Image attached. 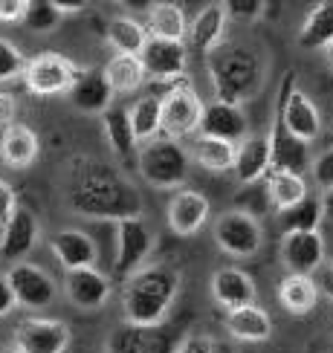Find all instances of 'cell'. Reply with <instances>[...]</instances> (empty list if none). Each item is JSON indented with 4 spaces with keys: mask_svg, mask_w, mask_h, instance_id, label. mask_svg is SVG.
Here are the masks:
<instances>
[{
    "mask_svg": "<svg viewBox=\"0 0 333 353\" xmlns=\"http://www.w3.org/2000/svg\"><path fill=\"white\" fill-rule=\"evenodd\" d=\"M70 209L79 217L93 220H125L145 214V203L137 185L122 171H116L105 163L84 168L70 188Z\"/></svg>",
    "mask_w": 333,
    "mask_h": 353,
    "instance_id": "1",
    "label": "cell"
},
{
    "mask_svg": "<svg viewBox=\"0 0 333 353\" xmlns=\"http://www.w3.org/2000/svg\"><path fill=\"white\" fill-rule=\"evenodd\" d=\"M180 292V272L174 267H145L128 281L122 292L125 325L159 327L171 313V304Z\"/></svg>",
    "mask_w": 333,
    "mask_h": 353,
    "instance_id": "2",
    "label": "cell"
},
{
    "mask_svg": "<svg viewBox=\"0 0 333 353\" xmlns=\"http://www.w3.org/2000/svg\"><path fill=\"white\" fill-rule=\"evenodd\" d=\"M209 81L214 90V101L243 105L261 87L258 58L243 47H217L209 52Z\"/></svg>",
    "mask_w": 333,
    "mask_h": 353,
    "instance_id": "3",
    "label": "cell"
},
{
    "mask_svg": "<svg viewBox=\"0 0 333 353\" xmlns=\"http://www.w3.org/2000/svg\"><path fill=\"white\" fill-rule=\"evenodd\" d=\"M188 165H192V157L177 139L157 137L139 145L137 171L151 188H183V183L188 180Z\"/></svg>",
    "mask_w": 333,
    "mask_h": 353,
    "instance_id": "4",
    "label": "cell"
},
{
    "mask_svg": "<svg viewBox=\"0 0 333 353\" xmlns=\"http://www.w3.org/2000/svg\"><path fill=\"white\" fill-rule=\"evenodd\" d=\"M154 246H157V234L148 220H145V214L119 220L116 223V261H113L116 281L128 284L139 270H145Z\"/></svg>",
    "mask_w": 333,
    "mask_h": 353,
    "instance_id": "5",
    "label": "cell"
},
{
    "mask_svg": "<svg viewBox=\"0 0 333 353\" xmlns=\"http://www.w3.org/2000/svg\"><path fill=\"white\" fill-rule=\"evenodd\" d=\"M275 113L284 125L287 134H293L301 142H316L322 137V113L313 105V99L307 93L296 90V72L287 70L281 90H279V101H275Z\"/></svg>",
    "mask_w": 333,
    "mask_h": 353,
    "instance_id": "6",
    "label": "cell"
},
{
    "mask_svg": "<svg viewBox=\"0 0 333 353\" xmlns=\"http://www.w3.org/2000/svg\"><path fill=\"white\" fill-rule=\"evenodd\" d=\"M79 67L70 58L58 52H41L26 61L23 84L32 96H61L70 93V87L79 79Z\"/></svg>",
    "mask_w": 333,
    "mask_h": 353,
    "instance_id": "7",
    "label": "cell"
},
{
    "mask_svg": "<svg viewBox=\"0 0 333 353\" xmlns=\"http://www.w3.org/2000/svg\"><path fill=\"white\" fill-rule=\"evenodd\" d=\"M214 241L232 258H252L264 243V229L250 212H223L214 220Z\"/></svg>",
    "mask_w": 333,
    "mask_h": 353,
    "instance_id": "8",
    "label": "cell"
},
{
    "mask_svg": "<svg viewBox=\"0 0 333 353\" xmlns=\"http://www.w3.org/2000/svg\"><path fill=\"white\" fill-rule=\"evenodd\" d=\"M203 99L192 84H180L177 90H171L163 99V122H159V134H165V139H183L194 137L200 119H203Z\"/></svg>",
    "mask_w": 333,
    "mask_h": 353,
    "instance_id": "9",
    "label": "cell"
},
{
    "mask_svg": "<svg viewBox=\"0 0 333 353\" xmlns=\"http://www.w3.org/2000/svg\"><path fill=\"white\" fill-rule=\"evenodd\" d=\"M6 281L14 292L18 307H26V310H43V307H50L58 296L52 275L47 270L35 267V263H29V261L12 263L9 272H6Z\"/></svg>",
    "mask_w": 333,
    "mask_h": 353,
    "instance_id": "10",
    "label": "cell"
},
{
    "mask_svg": "<svg viewBox=\"0 0 333 353\" xmlns=\"http://www.w3.org/2000/svg\"><path fill=\"white\" fill-rule=\"evenodd\" d=\"M145 79L151 81H180L188 70V47L185 41H163L148 38L139 52Z\"/></svg>",
    "mask_w": 333,
    "mask_h": 353,
    "instance_id": "11",
    "label": "cell"
},
{
    "mask_svg": "<svg viewBox=\"0 0 333 353\" xmlns=\"http://www.w3.org/2000/svg\"><path fill=\"white\" fill-rule=\"evenodd\" d=\"M70 327L61 319H23L14 327L18 353H64L70 347Z\"/></svg>",
    "mask_w": 333,
    "mask_h": 353,
    "instance_id": "12",
    "label": "cell"
},
{
    "mask_svg": "<svg viewBox=\"0 0 333 353\" xmlns=\"http://www.w3.org/2000/svg\"><path fill=\"white\" fill-rule=\"evenodd\" d=\"M281 263L290 270V275H310L325 267V241L319 232H293L281 234L279 243Z\"/></svg>",
    "mask_w": 333,
    "mask_h": 353,
    "instance_id": "13",
    "label": "cell"
},
{
    "mask_svg": "<svg viewBox=\"0 0 333 353\" xmlns=\"http://www.w3.org/2000/svg\"><path fill=\"white\" fill-rule=\"evenodd\" d=\"M38 238H41V223L35 212L26 209V205H18L12 217L0 226V258L21 263L38 246Z\"/></svg>",
    "mask_w": 333,
    "mask_h": 353,
    "instance_id": "14",
    "label": "cell"
},
{
    "mask_svg": "<svg viewBox=\"0 0 333 353\" xmlns=\"http://www.w3.org/2000/svg\"><path fill=\"white\" fill-rule=\"evenodd\" d=\"M180 339L159 327H139V325H122L110 333L108 353H174Z\"/></svg>",
    "mask_w": 333,
    "mask_h": 353,
    "instance_id": "15",
    "label": "cell"
},
{
    "mask_svg": "<svg viewBox=\"0 0 333 353\" xmlns=\"http://www.w3.org/2000/svg\"><path fill=\"white\" fill-rule=\"evenodd\" d=\"M197 137H209V139H221L229 145H238L250 137V122L241 105H223V101H212L203 108V119L197 128Z\"/></svg>",
    "mask_w": 333,
    "mask_h": 353,
    "instance_id": "16",
    "label": "cell"
},
{
    "mask_svg": "<svg viewBox=\"0 0 333 353\" xmlns=\"http://www.w3.org/2000/svg\"><path fill=\"white\" fill-rule=\"evenodd\" d=\"M64 292L79 310H99V307L108 304L113 287L110 278L99 267H87V270L64 272Z\"/></svg>",
    "mask_w": 333,
    "mask_h": 353,
    "instance_id": "17",
    "label": "cell"
},
{
    "mask_svg": "<svg viewBox=\"0 0 333 353\" xmlns=\"http://www.w3.org/2000/svg\"><path fill=\"white\" fill-rule=\"evenodd\" d=\"M50 249L55 261L64 267V272L96 267V261H99L96 241L81 229H58L50 238Z\"/></svg>",
    "mask_w": 333,
    "mask_h": 353,
    "instance_id": "18",
    "label": "cell"
},
{
    "mask_svg": "<svg viewBox=\"0 0 333 353\" xmlns=\"http://www.w3.org/2000/svg\"><path fill=\"white\" fill-rule=\"evenodd\" d=\"M212 299L223 307V310H241V307L258 304V287L250 272L238 267H223L212 275Z\"/></svg>",
    "mask_w": 333,
    "mask_h": 353,
    "instance_id": "19",
    "label": "cell"
},
{
    "mask_svg": "<svg viewBox=\"0 0 333 353\" xmlns=\"http://www.w3.org/2000/svg\"><path fill=\"white\" fill-rule=\"evenodd\" d=\"M168 226L174 234L180 238H192L197 234L209 220V200L200 194V191H188V188H180L177 194L168 200Z\"/></svg>",
    "mask_w": 333,
    "mask_h": 353,
    "instance_id": "20",
    "label": "cell"
},
{
    "mask_svg": "<svg viewBox=\"0 0 333 353\" xmlns=\"http://www.w3.org/2000/svg\"><path fill=\"white\" fill-rule=\"evenodd\" d=\"M272 168V148H270V134H250L238 148H235V171L238 183L252 185L261 176H267Z\"/></svg>",
    "mask_w": 333,
    "mask_h": 353,
    "instance_id": "21",
    "label": "cell"
},
{
    "mask_svg": "<svg viewBox=\"0 0 333 353\" xmlns=\"http://www.w3.org/2000/svg\"><path fill=\"white\" fill-rule=\"evenodd\" d=\"M270 148H272V171H290V174H301L310 168L313 157H310V145L296 139L293 134H287L279 113L270 130Z\"/></svg>",
    "mask_w": 333,
    "mask_h": 353,
    "instance_id": "22",
    "label": "cell"
},
{
    "mask_svg": "<svg viewBox=\"0 0 333 353\" xmlns=\"http://www.w3.org/2000/svg\"><path fill=\"white\" fill-rule=\"evenodd\" d=\"M67 96L72 101V108L90 116H101L113 105V90L101 70H81Z\"/></svg>",
    "mask_w": 333,
    "mask_h": 353,
    "instance_id": "23",
    "label": "cell"
},
{
    "mask_svg": "<svg viewBox=\"0 0 333 353\" xmlns=\"http://www.w3.org/2000/svg\"><path fill=\"white\" fill-rule=\"evenodd\" d=\"M101 128H105V139L110 145V151L122 159V163H137V154H139V142L134 137V128H130V116L128 108L122 105H113L101 113Z\"/></svg>",
    "mask_w": 333,
    "mask_h": 353,
    "instance_id": "24",
    "label": "cell"
},
{
    "mask_svg": "<svg viewBox=\"0 0 333 353\" xmlns=\"http://www.w3.org/2000/svg\"><path fill=\"white\" fill-rule=\"evenodd\" d=\"M223 32H226V12L221 3H212V6H203L197 12V18L192 21L188 26V43H192V50L197 52H212L221 47L223 41Z\"/></svg>",
    "mask_w": 333,
    "mask_h": 353,
    "instance_id": "25",
    "label": "cell"
},
{
    "mask_svg": "<svg viewBox=\"0 0 333 353\" xmlns=\"http://www.w3.org/2000/svg\"><path fill=\"white\" fill-rule=\"evenodd\" d=\"M226 330L238 342H267L272 336V319L264 307L250 304V307H241V310L226 313Z\"/></svg>",
    "mask_w": 333,
    "mask_h": 353,
    "instance_id": "26",
    "label": "cell"
},
{
    "mask_svg": "<svg viewBox=\"0 0 333 353\" xmlns=\"http://www.w3.org/2000/svg\"><path fill=\"white\" fill-rule=\"evenodd\" d=\"M38 148H41V142L35 137V130L26 125H18V122L9 125L3 130V139H0V157H3V163L18 171L35 163Z\"/></svg>",
    "mask_w": 333,
    "mask_h": 353,
    "instance_id": "27",
    "label": "cell"
},
{
    "mask_svg": "<svg viewBox=\"0 0 333 353\" xmlns=\"http://www.w3.org/2000/svg\"><path fill=\"white\" fill-rule=\"evenodd\" d=\"M145 32H148V38L185 41V35H188L185 12L177 3H151L148 18H145Z\"/></svg>",
    "mask_w": 333,
    "mask_h": 353,
    "instance_id": "28",
    "label": "cell"
},
{
    "mask_svg": "<svg viewBox=\"0 0 333 353\" xmlns=\"http://www.w3.org/2000/svg\"><path fill=\"white\" fill-rule=\"evenodd\" d=\"M319 284L310 275H287L279 284V301L287 313L293 316H307L313 307L319 304Z\"/></svg>",
    "mask_w": 333,
    "mask_h": 353,
    "instance_id": "29",
    "label": "cell"
},
{
    "mask_svg": "<svg viewBox=\"0 0 333 353\" xmlns=\"http://www.w3.org/2000/svg\"><path fill=\"white\" fill-rule=\"evenodd\" d=\"M188 157H192V163H197L203 171L226 174L235 165V145L221 142V139H209V137H194L192 145H188Z\"/></svg>",
    "mask_w": 333,
    "mask_h": 353,
    "instance_id": "30",
    "label": "cell"
},
{
    "mask_svg": "<svg viewBox=\"0 0 333 353\" xmlns=\"http://www.w3.org/2000/svg\"><path fill=\"white\" fill-rule=\"evenodd\" d=\"M299 47L304 50H327L333 43V0L316 3L299 29Z\"/></svg>",
    "mask_w": 333,
    "mask_h": 353,
    "instance_id": "31",
    "label": "cell"
},
{
    "mask_svg": "<svg viewBox=\"0 0 333 353\" xmlns=\"http://www.w3.org/2000/svg\"><path fill=\"white\" fill-rule=\"evenodd\" d=\"M101 72H105V79L110 84L113 96L116 93H137L139 87L148 81V79H145L142 61H139L137 55H113Z\"/></svg>",
    "mask_w": 333,
    "mask_h": 353,
    "instance_id": "32",
    "label": "cell"
},
{
    "mask_svg": "<svg viewBox=\"0 0 333 353\" xmlns=\"http://www.w3.org/2000/svg\"><path fill=\"white\" fill-rule=\"evenodd\" d=\"M130 116V128H134V137L139 145L151 142L159 137V122H163V101H159L157 96L145 93L134 101V108L128 110Z\"/></svg>",
    "mask_w": 333,
    "mask_h": 353,
    "instance_id": "33",
    "label": "cell"
},
{
    "mask_svg": "<svg viewBox=\"0 0 333 353\" xmlns=\"http://www.w3.org/2000/svg\"><path fill=\"white\" fill-rule=\"evenodd\" d=\"M267 194L272 200V205L279 212L293 209L296 203H301L304 197L310 194L307 180L301 174H290V171H272L270 174V185H267Z\"/></svg>",
    "mask_w": 333,
    "mask_h": 353,
    "instance_id": "34",
    "label": "cell"
},
{
    "mask_svg": "<svg viewBox=\"0 0 333 353\" xmlns=\"http://www.w3.org/2000/svg\"><path fill=\"white\" fill-rule=\"evenodd\" d=\"M322 200L307 194L301 203H296L293 209L287 212H279V226L284 234H293V232H319V226H322Z\"/></svg>",
    "mask_w": 333,
    "mask_h": 353,
    "instance_id": "35",
    "label": "cell"
},
{
    "mask_svg": "<svg viewBox=\"0 0 333 353\" xmlns=\"http://www.w3.org/2000/svg\"><path fill=\"white\" fill-rule=\"evenodd\" d=\"M145 41H148V32H145V26L134 18H113L108 23V43L116 50V55H137L139 58Z\"/></svg>",
    "mask_w": 333,
    "mask_h": 353,
    "instance_id": "36",
    "label": "cell"
},
{
    "mask_svg": "<svg viewBox=\"0 0 333 353\" xmlns=\"http://www.w3.org/2000/svg\"><path fill=\"white\" fill-rule=\"evenodd\" d=\"M21 23L29 29V32H52V29L61 23V14L52 6V0H26V9H23V18Z\"/></svg>",
    "mask_w": 333,
    "mask_h": 353,
    "instance_id": "37",
    "label": "cell"
},
{
    "mask_svg": "<svg viewBox=\"0 0 333 353\" xmlns=\"http://www.w3.org/2000/svg\"><path fill=\"white\" fill-rule=\"evenodd\" d=\"M23 70H26V58H23V52L14 47L12 41L0 38V84H3V81H12V79H18V76H23Z\"/></svg>",
    "mask_w": 333,
    "mask_h": 353,
    "instance_id": "38",
    "label": "cell"
},
{
    "mask_svg": "<svg viewBox=\"0 0 333 353\" xmlns=\"http://www.w3.org/2000/svg\"><path fill=\"white\" fill-rule=\"evenodd\" d=\"M221 6L226 12V21H258L267 3L264 0H226Z\"/></svg>",
    "mask_w": 333,
    "mask_h": 353,
    "instance_id": "39",
    "label": "cell"
},
{
    "mask_svg": "<svg viewBox=\"0 0 333 353\" xmlns=\"http://www.w3.org/2000/svg\"><path fill=\"white\" fill-rule=\"evenodd\" d=\"M310 174H313V183L322 188V191H330L333 188V148L322 151L313 163H310Z\"/></svg>",
    "mask_w": 333,
    "mask_h": 353,
    "instance_id": "40",
    "label": "cell"
},
{
    "mask_svg": "<svg viewBox=\"0 0 333 353\" xmlns=\"http://www.w3.org/2000/svg\"><path fill=\"white\" fill-rule=\"evenodd\" d=\"M212 336H203V333H194V336H185L180 339L177 350L174 353H212Z\"/></svg>",
    "mask_w": 333,
    "mask_h": 353,
    "instance_id": "41",
    "label": "cell"
},
{
    "mask_svg": "<svg viewBox=\"0 0 333 353\" xmlns=\"http://www.w3.org/2000/svg\"><path fill=\"white\" fill-rule=\"evenodd\" d=\"M18 209V200H14V191L6 180H0V226L6 223V220L12 217V212Z\"/></svg>",
    "mask_w": 333,
    "mask_h": 353,
    "instance_id": "42",
    "label": "cell"
},
{
    "mask_svg": "<svg viewBox=\"0 0 333 353\" xmlns=\"http://www.w3.org/2000/svg\"><path fill=\"white\" fill-rule=\"evenodd\" d=\"M14 113H18V101H14V96L0 90V128L14 125Z\"/></svg>",
    "mask_w": 333,
    "mask_h": 353,
    "instance_id": "43",
    "label": "cell"
},
{
    "mask_svg": "<svg viewBox=\"0 0 333 353\" xmlns=\"http://www.w3.org/2000/svg\"><path fill=\"white\" fill-rule=\"evenodd\" d=\"M26 0H0V21L3 23H14L23 18Z\"/></svg>",
    "mask_w": 333,
    "mask_h": 353,
    "instance_id": "44",
    "label": "cell"
},
{
    "mask_svg": "<svg viewBox=\"0 0 333 353\" xmlns=\"http://www.w3.org/2000/svg\"><path fill=\"white\" fill-rule=\"evenodd\" d=\"M14 307H18V301H14V292H12L9 281H6V275H0V319L9 316Z\"/></svg>",
    "mask_w": 333,
    "mask_h": 353,
    "instance_id": "45",
    "label": "cell"
},
{
    "mask_svg": "<svg viewBox=\"0 0 333 353\" xmlns=\"http://www.w3.org/2000/svg\"><path fill=\"white\" fill-rule=\"evenodd\" d=\"M316 284H319V292H325V296L333 301V263L322 272V281H316Z\"/></svg>",
    "mask_w": 333,
    "mask_h": 353,
    "instance_id": "46",
    "label": "cell"
},
{
    "mask_svg": "<svg viewBox=\"0 0 333 353\" xmlns=\"http://www.w3.org/2000/svg\"><path fill=\"white\" fill-rule=\"evenodd\" d=\"M52 6L58 9V14H61V18H64V14H76V12H81V9H84L81 0H76V3H64V0H52Z\"/></svg>",
    "mask_w": 333,
    "mask_h": 353,
    "instance_id": "47",
    "label": "cell"
},
{
    "mask_svg": "<svg viewBox=\"0 0 333 353\" xmlns=\"http://www.w3.org/2000/svg\"><path fill=\"white\" fill-rule=\"evenodd\" d=\"M319 200H322V214H325L327 220H333V188L325 191V194L319 197Z\"/></svg>",
    "mask_w": 333,
    "mask_h": 353,
    "instance_id": "48",
    "label": "cell"
},
{
    "mask_svg": "<svg viewBox=\"0 0 333 353\" xmlns=\"http://www.w3.org/2000/svg\"><path fill=\"white\" fill-rule=\"evenodd\" d=\"M212 353H235V347H232L229 342H221V339H214V342H212Z\"/></svg>",
    "mask_w": 333,
    "mask_h": 353,
    "instance_id": "49",
    "label": "cell"
},
{
    "mask_svg": "<svg viewBox=\"0 0 333 353\" xmlns=\"http://www.w3.org/2000/svg\"><path fill=\"white\" fill-rule=\"evenodd\" d=\"M325 55H327V67H330V70H333V43H330V47H327V50H325Z\"/></svg>",
    "mask_w": 333,
    "mask_h": 353,
    "instance_id": "50",
    "label": "cell"
},
{
    "mask_svg": "<svg viewBox=\"0 0 333 353\" xmlns=\"http://www.w3.org/2000/svg\"><path fill=\"white\" fill-rule=\"evenodd\" d=\"M0 353H18V350H14V347H0Z\"/></svg>",
    "mask_w": 333,
    "mask_h": 353,
    "instance_id": "51",
    "label": "cell"
}]
</instances>
